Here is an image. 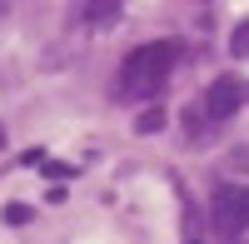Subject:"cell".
Segmentation results:
<instances>
[{
	"label": "cell",
	"instance_id": "6da1fadb",
	"mask_svg": "<svg viewBox=\"0 0 249 244\" xmlns=\"http://www.w3.org/2000/svg\"><path fill=\"white\" fill-rule=\"evenodd\" d=\"M179 45L175 40H155V45H140L124 55V65H120V80H115V95L120 100H155L160 85L170 80V70L179 65Z\"/></svg>",
	"mask_w": 249,
	"mask_h": 244
},
{
	"label": "cell",
	"instance_id": "7a4b0ae2",
	"mask_svg": "<svg viewBox=\"0 0 249 244\" xmlns=\"http://www.w3.org/2000/svg\"><path fill=\"white\" fill-rule=\"evenodd\" d=\"M210 219L219 234H244L249 229V185H219L210 199Z\"/></svg>",
	"mask_w": 249,
	"mask_h": 244
},
{
	"label": "cell",
	"instance_id": "3957f363",
	"mask_svg": "<svg viewBox=\"0 0 249 244\" xmlns=\"http://www.w3.org/2000/svg\"><path fill=\"white\" fill-rule=\"evenodd\" d=\"M244 100H249V80H239V75H219L214 85L204 90V115H210V120H230V115L244 110Z\"/></svg>",
	"mask_w": 249,
	"mask_h": 244
},
{
	"label": "cell",
	"instance_id": "277c9868",
	"mask_svg": "<svg viewBox=\"0 0 249 244\" xmlns=\"http://www.w3.org/2000/svg\"><path fill=\"white\" fill-rule=\"evenodd\" d=\"M85 15H90V25H120V5H115V0H110V5H85Z\"/></svg>",
	"mask_w": 249,
	"mask_h": 244
},
{
	"label": "cell",
	"instance_id": "5b68a950",
	"mask_svg": "<svg viewBox=\"0 0 249 244\" xmlns=\"http://www.w3.org/2000/svg\"><path fill=\"white\" fill-rule=\"evenodd\" d=\"M230 55L234 60H249V20H239L234 35H230Z\"/></svg>",
	"mask_w": 249,
	"mask_h": 244
},
{
	"label": "cell",
	"instance_id": "8992f818",
	"mask_svg": "<svg viewBox=\"0 0 249 244\" xmlns=\"http://www.w3.org/2000/svg\"><path fill=\"white\" fill-rule=\"evenodd\" d=\"M160 125H164V115H160V110H140V120H135V130H140V135H155Z\"/></svg>",
	"mask_w": 249,
	"mask_h": 244
},
{
	"label": "cell",
	"instance_id": "52a82bcc",
	"mask_svg": "<svg viewBox=\"0 0 249 244\" xmlns=\"http://www.w3.org/2000/svg\"><path fill=\"white\" fill-rule=\"evenodd\" d=\"M30 219H35V214H30V205H5V225H15V229H20V225H30Z\"/></svg>",
	"mask_w": 249,
	"mask_h": 244
},
{
	"label": "cell",
	"instance_id": "ba28073f",
	"mask_svg": "<svg viewBox=\"0 0 249 244\" xmlns=\"http://www.w3.org/2000/svg\"><path fill=\"white\" fill-rule=\"evenodd\" d=\"M0 145H5V125H0Z\"/></svg>",
	"mask_w": 249,
	"mask_h": 244
}]
</instances>
